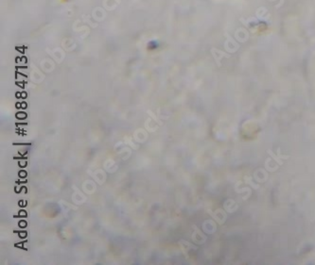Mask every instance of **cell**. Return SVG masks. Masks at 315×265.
<instances>
[{
    "label": "cell",
    "instance_id": "cell-1",
    "mask_svg": "<svg viewBox=\"0 0 315 265\" xmlns=\"http://www.w3.org/2000/svg\"><path fill=\"white\" fill-rule=\"evenodd\" d=\"M267 153L274 159L276 162L278 163L279 166L283 165V159H290V157H291V156H289V155H281L280 147L277 148V155H275V154L273 152L272 149H267Z\"/></svg>",
    "mask_w": 315,
    "mask_h": 265
},
{
    "label": "cell",
    "instance_id": "cell-2",
    "mask_svg": "<svg viewBox=\"0 0 315 265\" xmlns=\"http://www.w3.org/2000/svg\"><path fill=\"white\" fill-rule=\"evenodd\" d=\"M211 52H212L213 56H214V59H216V62H217L218 66L222 65V63H220V60H222L223 58H230V57H231L230 54L225 53V52H223V51H220V50H219V49H216V48H212V49H211Z\"/></svg>",
    "mask_w": 315,
    "mask_h": 265
},
{
    "label": "cell",
    "instance_id": "cell-3",
    "mask_svg": "<svg viewBox=\"0 0 315 265\" xmlns=\"http://www.w3.org/2000/svg\"><path fill=\"white\" fill-rule=\"evenodd\" d=\"M240 29V33H241V34L240 35H237V34H236V37H237V36H239V38H237V40H239L240 42H245V41H247L248 40V38H249V35H248V32L246 31V30H244V29Z\"/></svg>",
    "mask_w": 315,
    "mask_h": 265
},
{
    "label": "cell",
    "instance_id": "cell-4",
    "mask_svg": "<svg viewBox=\"0 0 315 265\" xmlns=\"http://www.w3.org/2000/svg\"><path fill=\"white\" fill-rule=\"evenodd\" d=\"M25 174H26L25 172H22V173H21V175H22V176H24V175H25Z\"/></svg>",
    "mask_w": 315,
    "mask_h": 265
}]
</instances>
